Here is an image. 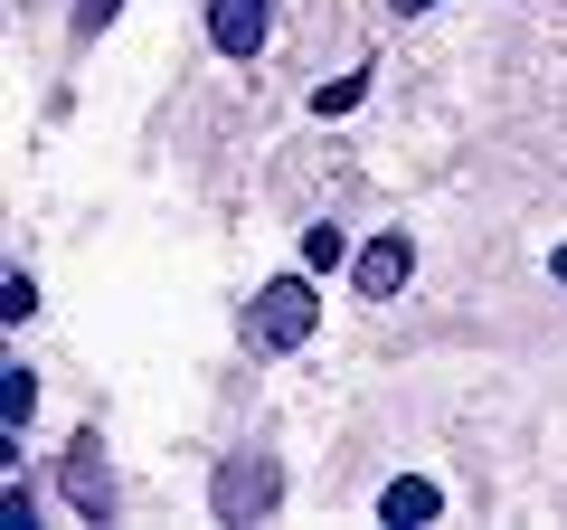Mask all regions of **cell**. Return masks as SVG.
<instances>
[{
  "label": "cell",
  "mask_w": 567,
  "mask_h": 530,
  "mask_svg": "<svg viewBox=\"0 0 567 530\" xmlns=\"http://www.w3.org/2000/svg\"><path fill=\"white\" fill-rule=\"evenodd\" d=\"M265 29H275V0H208V48L227 67L265 58Z\"/></svg>",
  "instance_id": "obj_5"
},
{
  "label": "cell",
  "mask_w": 567,
  "mask_h": 530,
  "mask_svg": "<svg viewBox=\"0 0 567 530\" xmlns=\"http://www.w3.org/2000/svg\"><path fill=\"white\" fill-rule=\"evenodd\" d=\"M58 502L76 511V521H114V511H123L114 465H104V436H95V427L66 436V455H58Z\"/></svg>",
  "instance_id": "obj_3"
},
{
  "label": "cell",
  "mask_w": 567,
  "mask_h": 530,
  "mask_svg": "<svg viewBox=\"0 0 567 530\" xmlns=\"http://www.w3.org/2000/svg\"><path fill=\"white\" fill-rule=\"evenodd\" d=\"M379 521H388V530H425V521H445V483H435V473H398V483L379 492Z\"/></svg>",
  "instance_id": "obj_6"
},
{
  "label": "cell",
  "mask_w": 567,
  "mask_h": 530,
  "mask_svg": "<svg viewBox=\"0 0 567 530\" xmlns=\"http://www.w3.org/2000/svg\"><path fill=\"white\" fill-rule=\"evenodd\" d=\"M114 10H123V0H76V39H104V29H114Z\"/></svg>",
  "instance_id": "obj_12"
},
{
  "label": "cell",
  "mask_w": 567,
  "mask_h": 530,
  "mask_svg": "<svg viewBox=\"0 0 567 530\" xmlns=\"http://www.w3.org/2000/svg\"><path fill=\"white\" fill-rule=\"evenodd\" d=\"M312 323H322V294H312V275H275V285L246 304V342H256V350H303Z\"/></svg>",
  "instance_id": "obj_2"
},
{
  "label": "cell",
  "mask_w": 567,
  "mask_h": 530,
  "mask_svg": "<svg viewBox=\"0 0 567 530\" xmlns=\"http://www.w3.org/2000/svg\"><path fill=\"white\" fill-rule=\"evenodd\" d=\"M341 256H350L341 227H312V237H303V265H341Z\"/></svg>",
  "instance_id": "obj_11"
},
{
  "label": "cell",
  "mask_w": 567,
  "mask_h": 530,
  "mask_svg": "<svg viewBox=\"0 0 567 530\" xmlns=\"http://www.w3.org/2000/svg\"><path fill=\"white\" fill-rule=\"evenodd\" d=\"M360 95H369V67H350V77H331V85H312V114L331 123V114H350V104H360Z\"/></svg>",
  "instance_id": "obj_8"
},
{
  "label": "cell",
  "mask_w": 567,
  "mask_h": 530,
  "mask_svg": "<svg viewBox=\"0 0 567 530\" xmlns=\"http://www.w3.org/2000/svg\"><path fill=\"white\" fill-rule=\"evenodd\" d=\"M29 408H39V369H29V360H0V436H20Z\"/></svg>",
  "instance_id": "obj_7"
},
{
  "label": "cell",
  "mask_w": 567,
  "mask_h": 530,
  "mask_svg": "<svg viewBox=\"0 0 567 530\" xmlns=\"http://www.w3.org/2000/svg\"><path fill=\"white\" fill-rule=\"evenodd\" d=\"M425 10H435V0H398V20H425Z\"/></svg>",
  "instance_id": "obj_13"
},
{
  "label": "cell",
  "mask_w": 567,
  "mask_h": 530,
  "mask_svg": "<svg viewBox=\"0 0 567 530\" xmlns=\"http://www.w3.org/2000/svg\"><path fill=\"white\" fill-rule=\"evenodd\" d=\"M29 313H39V285L10 265V275H0V323H29Z\"/></svg>",
  "instance_id": "obj_9"
},
{
  "label": "cell",
  "mask_w": 567,
  "mask_h": 530,
  "mask_svg": "<svg viewBox=\"0 0 567 530\" xmlns=\"http://www.w3.org/2000/svg\"><path fill=\"white\" fill-rule=\"evenodd\" d=\"M208 511H218V521H265V511H284V455L237 446L208 473Z\"/></svg>",
  "instance_id": "obj_1"
},
{
  "label": "cell",
  "mask_w": 567,
  "mask_h": 530,
  "mask_svg": "<svg viewBox=\"0 0 567 530\" xmlns=\"http://www.w3.org/2000/svg\"><path fill=\"white\" fill-rule=\"evenodd\" d=\"M0 521H10V530H29V521H39V502H29V483H20V473H0Z\"/></svg>",
  "instance_id": "obj_10"
},
{
  "label": "cell",
  "mask_w": 567,
  "mask_h": 530,
  "mask_svg": "<svg viewBox=\"0 0 567 530\" xmlns=\"http://www.w3.org/2000/svg\"><path fill=\"white\" fill-rule=\"evenodd\" d=\"M548 275H558V285H567V246H558V256H548Z\"/></svg>",
  "instance_id": "obj_14"
},
{
  "label": "cell",
  "mask_w": 567,
  "mask_h": 530,
  "mask_svg": "<svg viewBox=\"0 0 567 530\" xmlns=\"http://www.w3.org/2000/svg\"><path fill=\"white\" fill-rule=\"evenodd\" d=\"M406 275H416V237H398V227H388V237H369L360 256H350V294H360V304L406 294Z\"/></svg>",
  "instance_id": "obj_4"
}]
</instances>
